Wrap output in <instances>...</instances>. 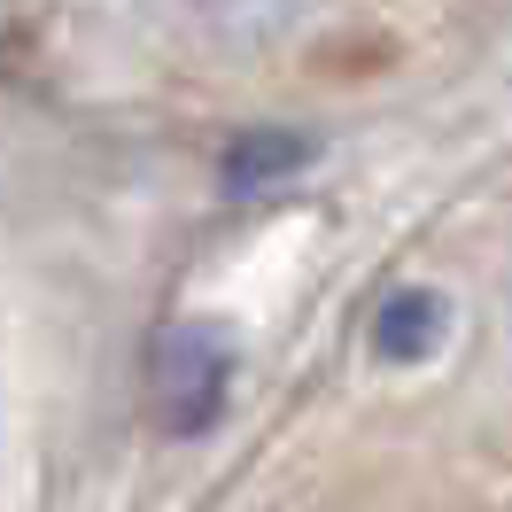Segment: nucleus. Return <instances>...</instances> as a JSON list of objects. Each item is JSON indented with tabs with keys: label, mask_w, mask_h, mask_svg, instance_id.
Here are the masks:
<instances>
[{
	"label": "nucleus",
	"mask_w": 512,
	"mask_h": 512,
	"mask_svg": "<svg viewBox=\"0 0 512 512\" xmlns=\"http://www.w3.org/2000/svg\"><path fill=\"white\" fill-rule=\"evenodd\" d=\"M311 156H319L311 132L256 125V132H241V140L225 148V187H233V194H264V187H280V179H295Z\"/></svg>",
	"instance_id": "3"
},
{
	"label": "nucleus",
	"mask_w": 512,
	"mask_h": 512,
	"mask_svg": "<svg viewBox=\"0 0 512 512\" xmlns=\"http://www.w3.org/2000/svg\"><path fill=\"white\" fill-rule=\"evenodd\" d=\"M233 396V342L202 319H179L148 342V412L163 435H210Z\"/></svg>",
	"instance_id": "1"
},
{
	"label": "nucleus",
	"mask_w": 512,
	"mask_h": 512,
	"mask_svg": "<svg viewBox=\"0 0 512 512\" xmlns=\"http://www.w3.org/2000/svg\"><path fill=\"white\" fill-rule=\"evenodd\" d=\"M202 16L233 47H264V39H280L295 24V0H202Z\"/></svg>",
	"instance_id": "4"
},
{
	"label": "nucleus",
	"mask_w": 512,
	"mask_h": 512,
	"mask_svg": "<svg viewBox=\"0 0 512 512\" xmlns=\"http://www.w3.org/2000/svg\"><path fill=\"white\" fill-rule=\"evenodd\" d=\"M443 334H450V295L443 288L381 295V311H373V326H365V342H373L381 365H427V357L443 350Z\"/></svg>",
	"instance_id": "2"
}]
</instances>
